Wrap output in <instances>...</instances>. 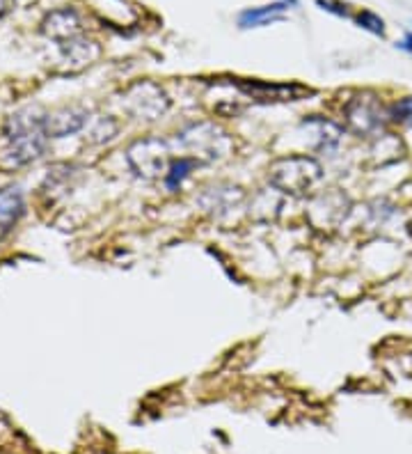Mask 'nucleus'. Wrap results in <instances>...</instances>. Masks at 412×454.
I'll return each instance as SVG.
<instances>
[{"label":"nucleus","mask_w":412,"mask_h":454,"mask_svg":"<svg viewBox=\"0 0 412 454\" xmlns=\"http://www.w3.org/2000/svg\"><path fill=\"white\" fill-rule=\"evenodd\" d=\"M268 181L279 193L307 197L317 193L323 184V168L317 159L307 154L282 156L268 165Z\"/></svg>","instance_id":"1"},{"label":"nucleus","mask_w":412,"mask_h":454,"mask_svg":"<svg viewBox=\"0 0 412 454\" xmlns=\"http://www.w3.org/2000/svg\"><path fill=\"white\" fill-rule=\"evenodd\" d=\"M46 136L44 117H34L30 112H16L7 122V150L0 156V165L3 168L28 165L44 152Z\"/></svg>","instance_id":"2"},{"label":"nucleus","mask_w":412,"mask_h":454,"mask_svg":"<svg viewBox=\"0 0 412 454\" xmlns=\"http://www.w3.org/2000/svg\"><path fill=\"white\" fill-rule=\"evenodd\" d=\"M177 143L192 154L197 161H220L232 152V138L211 122L190 124L177 134Z\"/></svg>","instance_id":"3"},{"label":"nucleus","mask_w":412,"mask_h":454,"mask_svg":"<svg viewBox=\"0 0 412 454\" xmlns=\"http://www.w3.org/2000/svg\"><path fill=\"white\" fill-rule=\"evenodd\" d=\"M344 117L348 131H353L357 138H378L390 124V106H383L376 94L364 92L348 101Z\"/></svg>","instance_id":"4"},{"label":"nucleus","mask_w":412,"mask_h":454,"mask_svg":"<svg viewBox=\"0 0 412 454\" xmlns=\"http://www.w3.org/2000/svg\"><path fill=\"white\" fill-rule=\"evenodd\" d=\"M170 154V143L163 138H140L126 150V163L138 177L152 181L168 174L172 163Z\"/></svg>","instance_id":"5"},{"label":"nucleus","mask_w":412,"mask_h":454,"mask_svg":"<svg viewBox=\"0 0 412 454\" xmlns=\"http://www.w3.org/2000/svg\"><path fill=\"white\" fill-rule=\"evenodd\" d=\"M126 110L142 122H156L170 110V99L161 85L156 83H138L126 94Z\"/></svg>","instance_id":"6"},{"label":"nucleus","mask_w":412,"mask_h":454,"mask_svg":"<svg viewBox=\"0 0 412 454\" xmlns=\"http://www.w3.org/2000/svg\"><path fill=\"white\" fill-rule=\"evenodd\" d=\"M239 87L250 94L252 99H261V101H295L300 99L303 94H310V90L303 85L295 83H266V81H243Z\"/></svg>","instance_id":"7"},{"label":"nucleus","mask_w":412,"mask_h":454,"mask_svg":"<svg viewBox=\"0 0 412 454\" xmlns=\"http://www.w3.org/2000/svg\"><path fill=\"white\" fill-rule=\"evenodd\" d=\"M87 122V112L85 110H76V108H67L60 110L55 115L44 117V127H46L48 136L62 138V136H72L76 131H81Z\"/></svg>","instance_id":"8"},{"label":"nucleus","mask_w":412,"mask_h":454,"mask_svg":"<svg viewBox=\"0 0 412 454\" xmlns=\"http://www.w3.org/2000/svg\"><path fill=\"white\" fill-rule=\"evenodd\" d=\"M303 127L312 134V147L321 152L335 150L341 143V136H344V129L328 119H307V122H303Z\"/></svg>","instance_id":"9"},{"label":"nucleus","mask_w":412,"mask_h":454,"mask_svg":"<svg viewBox=\"0 0 412 454\" xmlns=\"http://www.w3.org/2000/svg\"><path fill=\"white\" fill-rule=\"evenodd\" d=\"M23 214V195L19 188L0 190V239L12 232V227Z\"/></svg>","instance_id":"10"},{"label":"nucleus","mask_w":412,"mask_h":454,"mask_svg":"<svg viewBox=\"0 0 412 454\" xmlns=\"http://www.w3.org/2000/svg\"><path fill=\"white\" fill-rule=\"evenodd\" d=\"M78 30H81V21H78V14L74 10L53 12L44 21V32L55 39H74Z\"/></svg>","instance_id":"11"},{"label":"nucleus","mask_w":412,"mask_h":454,"mask_svg":"<svg viewBox=\"0 0 412 454\" xmlns=\"http://www.w3.org/2000/svg\"><path fill=\"white\" fill-rule=\"evenodd\" d=\"M286 10H288V3H270L264 7H252V10L241 12L239 25L241 28H261V25H268L275 19H279Z\"/></svg>","instance_id":"12"},{"label":"nucleus","mask_w":412,"mask_h":454,"mask_svg":"<svg viewBox=\"0 0 412 454\" xmlns=\"http://www.w3.org/2000/svg\"><path fill=\"white\" fill-rule=\"evenodd\" d=\"M197 159H192V156H179V159H174L168 168V174H165V186L168 190H179L181 184L190 177V172L197 168Z\"/></svg>","instance_id":"13"},{"label":"nucleus","mask_w":412,"mask_h":454,"mask_svg":"<svg viewBox=\"0 0 412 454\" xmlns=\"http://www.w3.org/2000/svg\"><path fill=\"white\" fill-rule=\"evenodd\" d=\"M390 122L412 129V94L390 103Z\"/></svg>","instance_id":"14"},{"label":"nucleus","mask_w":412,"mask_h":454,"mask_svg":"<svg viewBox=\"0 0 412 454\" xmlns=\"http://www.w3.org/2000/svg\"><path fill=\"white\" fill-rule=\"evenodd\" d=\"M355 23L362 30H369L371 34H378V37H385V21L380 19L378 14H373L369 10H362L355 16Z\"/></svg>","instance_id":"15"},{"label":"nucleus","mask_w":412,"mask_h":454,"mask_svg":"<svg viewBox=\"0 0 412 454\" xmlns=\"http://www.w3.org/2000/svg\"><path fill=\"white\" fill-rule=\"evenodd\" d=\"M317 3L321 5V10L332 12V14H337V16H344V19H350V10H348V5L339 3V0H317Z\"/></svg>","instance_id":"16"},{"label":"nucleus","mask_w":412,"mask_h":454,"mask_svg":"<svg viewBox=\"0 0 412 454\" xmlns=\"http://www.w3.org/2000/svg\"><path fill=\"white\" fill-rule=\"evenodd\" d=\"M397 48L406 51L408 56H412V32H406V34H403V39H401V41H397Z\"/></svg>","instance_id":"17"},{"label":"nucleus","mask_w":412,"mask_h":454,"mask_svg":"<svg viewBox=\"0 0 412 454\" xmlns=\"http://www.w3.org/2000/svg\"><path fill=\"white\" fill-rule=\"evenodd\" d=\"M12 5H14V0H0V16H3L7 10H10Z\"/></svg>","instance_id":"18"},{"label":"nucleus","mask_w":412,"mask_h":454,"mask_svg":"<svg viewBox=\"0 0 412 454\" xmlns=\"http://www.w3.org/2000/svg\"><path fill=\"white\" fill-rule=\"evenodd\" d=\"M288 3H293V5H295V0H288Z\"/></svg>","instance_id":"19"}]
</instances>
